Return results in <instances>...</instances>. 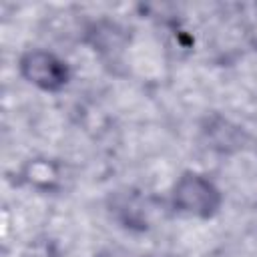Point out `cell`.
<instances>
[{"label":"cell","mask_w":257,"mask_h":257,"mask_svg":"<svg viewBox=\"0 0 257 257\" xmlns=\"http://www.w3.org/2000/svg\"><path fill=\"white\" fill-rule=\"evenodd\" d=\"M171 205L181 215L211 219L219 213L223 205V195L207 175L197 171H185L173 185Z\"/></svg>","instance_id":"1"},{"label":"cell","mask_w":257,"mask_h":257,"mask_svg":"<svg viewBox=\"0 0 257 257\" xmlns=\"http://www.w3.org/2000/svg\"><path fill=\"white\" fill-rule=\"evenodd\" d=\"M18 72L28 84L44 92L62 90L72 76L68 62L46 48H30L22 52L18 58Z\"/></svg>","instance_id":"2"},{"label":"cell","mask_w":257,"mask_h":257,"mask_svg":"<svg viewBox=\"0 0 257 257\" xmlns=\"http://www.w3.org/2000/svg\"><path fill=\"white\" fill-rule=\"evenodd\" d=\"M60 165L52 159H30L22 167V181L38 191H56L60 187Z\"/></svg>","instance_id":"3"},{"label":"cell","mask_w":257,"mask_h":257,"mask_svg":"<svg viewBox=\"0 0 257 257\" xmlns=\"http://www.w3.org/2000/svg\"><path fill=\"white\" fill-rule=\"evenodd\" d=\"M88 38L94 50L108 56H112V52H122L124 46L122 28L114 22H96L88 32Z\"/></svg>","instance_id":"4"}]
</instances>
